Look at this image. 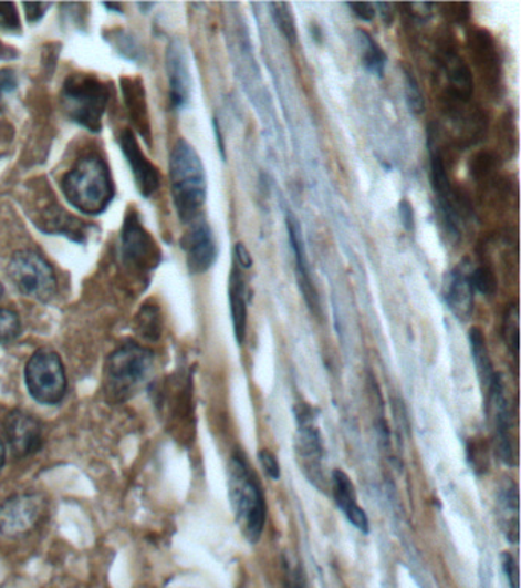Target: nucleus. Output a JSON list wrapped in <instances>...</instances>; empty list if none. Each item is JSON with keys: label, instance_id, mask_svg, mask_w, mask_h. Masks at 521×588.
Wrapping results in <instances>:
<instances>
[{"label": "nucleus", "instance_id": "obj_18", "mask_svg": "<svg viewBox=\"0 0 521 588\" xmlns=\"http://www.w3.org/2000/svg\"><path fill=\"white\" fill-rule=\"evenodd\" d=\"M296 450L302 460L304 472L311 479H322L323 445L320 432L306 414L300 415L299 437H296Z\"/></svg>", "mask_w": 521, "mask_h": 588}, {"label": "nucleus", "instance_id": "obj_42", "mask_svg": "<svg viewBox=\"0 0 521 588\" xmlns=\"http://www.w3.org/2000/svg\"><path fill=\"white\" fill-rule=\"evenodd\" d=\"M107 8H111V10H122V6L119 3H106Z\"/></svg>", "mask_w": 521, "mask_h": 588}, {"label": "nucleus", "instance_id": "obj_27", "mask_svg": "<svg viewBox=\"0 0 521 588\" xmlns=\"http://www.w3.org/2000/svg\"><path fill=\"white\" fill-rule=\"evenodd\" d=\"M471 282L475 290L487 298H492L497 293V278L491 268L477 267L471 270Z\"/></svg>", "mask_w": 521, "mask_h": 588}, {"label": "nucleus", "instance_id": "obj_38", "mask_svg": "<svg viewBox=\"0 0 521 588\" xmlns=\"http://www.w3.org/2000/svg\"><path fill=\"white\" fill-rule=\"evenodd\" d=\"M48 7H50L48 3H23V8H25L27 11V18L31 23L38 22V20L42 19Z\"/></svg>", "mask_w": 521, "mask_h": 588}, {"label": "nucleus", "instance_id": "obj_12", "mask_svg": "<svg viewBox=\"0 0 521 588\" xmlns=\"http://www.w3.org/2000/svg\"><path fill=\"white\" fill-rule=\"evenodd\" d=\"M3 432H6L8 445L18 458L31 457L42 447V430H40L39 422L27 412H10L3 422Z\"/></svg>", "mask_w": 521, "mask_h": 588}, {"label": "nucleus", "instance_id": "obj_21", "mask_svg": "<svg viewBox=\"0 0 521 588\" xmlns=\"http://www.w3.org/2000/svg\"><path fill=\"white\" fill-rule=\"evenodd\" d=\"M244 295H247V290H244L242 275L235 268L230 278V302L232 328H235V336L239 345H242L244 336H247L248 303Z\"/></svg>", "mask_w": 521, "mask_h": 588}, {"label": "nucleus", "instance_id": "obj_37", "mask_svg": "<svg viewBox=\"0 0 521 588\" xmlns=\"http://www.w3.org/2000/svg\"><path fill=\"white\" fill-rule=\"evenodd\" d=\"M235 258L236 261H238L239 267L244 268V270H248V268L252 267V256L250 254V250L247 249V246H244L243 243L236 244Z\"/></svg>", "mask_w": 521, "mask_h": 588}, {"label": "nucleus", "instance_id": "obj_26", "mask_svg": "<svg viewBox=\"0 0 521 588\" xmlns=\"http://www.w3.org/2000/svg\"><path fill=\"white\" fill-rule=\"evenodd\" d=\"M139 334L148 340H156L161 334V316L156 307H144L136 318Z\"/></svg>", "mask_w": 521, "mask_h": 588}, {"label": "nucleus", "instance_id": "obj_36", "mask_svg": "<svg viewBox=\"0 0 521 588\" xmlns=\"http://www.w3.org/2000/svg\"><path fill=\"white\" fill-rule=\"evenodd\" d=\"M15 75L13 71L10 70H0V102L6 97L7 94L15 90Z\"/></svg>", "mask_w": 521, "mask_h": 588}, {"label": "nucleus", "instance_id": "obj_3", "mask_svg": "<svg viewBox=\"0 0 521 588\" xmlns=\"http://www.w3.org/2000/svg\"><path fill=\"white\" fill-rule=\"evenodd\" d=\"M155 358L147 348L126 343L107 358L104 365V394L111 402H126L142 391L154 371Z\"/></svg>", "mask_w": 521, "mask_h": 588}, {"label": "nucleus", "instance_id": "obj_19", "mask_svg": "<svg viewBox=\"0 0 521 588\" xmlns=\"http://www.w3.org/2000/svg\"><path fill=\"white\" fill-rule=\"evenodd\" d=\"M332 489H334L336 506L343 512L344 517L354 524L356 529L367 534L368 518L366 512L358 506L355 486L348 475L344 474L343 471H334V474H332Z\"/></svg>", "mask_w": 521, "mask_h": 588}, {"label": "nucleus", "instance_id": "obj_6", "mask_svg": "<svg viewBox=\"0 0 521 588\" xmlns=\"http://www.w3.org/2000/svg\"><path fill=\"white\" fill-rule=\"evenodd\" d=\"M8 278L20 293L39 302H48L58 291V279L45 258L34 251L13 255L7 268Z\"/></svg>", "mask_w": 521, "mask_h": 588}, {"label": "nucleus", "instance_id": "obj_9", "mask_svg": "<svg viewBox=\"0 0 521 588\" xmlns=\"http://www.w3.org/2000/svg\"><path fill=\"white\" fill-rule=\"evenodd\" d=\"M123 259L134 270L150 271L158 266L161 254L150 235L144 230L136 215H127L122 234Z\"/></svg>", "mask_w": 521, "mask_h": 588}, {"label": "nucleus", "instance_id": "obj_40", "mask_svg": "<svg viewBox=\"0 0 521 588\" xmlns=\"http://www.w3.org/2000/svg\"><path fill=\"white\" fill-rule=\"evenodd\" d=\"M3 463H6V446H3L2 439H0V470H2Z\"/></svg>", "mask_w": 521, "mask_h": 588}, {"label": "nucleus", "instance_id": "obj_35", "mask_svg": "<svg viewBox=\"0 0 521 588\" xmlns=\"http://www.w3.org/2000/svg\"><path fill=\"white\" fill-rule=\"evenodd\" d=\"M399 218L403 226L406 227L407 231L415 229V212H413V206L407 199H403L398 206Z\"/></svg>", "mask_w": 521, "mask_h": 588}, {"label": "nucleus", "instance_id": "obj_20", "mask_svg": "<svg viewBox=\"0 0 521 588\" xmlns=\"http://www.w3.org/2000/svg\"><path fill=\"white\" fill-rule=\"evenodd\" d=\"M499 510L500 523H502L508 541L517 543L519 539V489L511 479L500 487Z\"/></svg>", "mask_w": 521, "mask_h": 588}, {"label": "nucleus", "instance_id": "obj_32", "mask_svg": "<svg viewBox=\"0 0 521 588\" xmlns=\"http://www.w3.org/2000/svg\"><path fill=\"white\" fill-rule=\"evenodd\" d=\"M502 564L509 587L519 588V564H517L514 556L511 554H503Z\"/></svg>", "mask_w": 521, "mask_h": 588}, {"label": "nucleus", "instance_id": "obj_8", "mask_svg": "<svg viewBox=\"0 0 521 588\" xmlns=\"http://www.w3.org/2000/svg\"><path fill=\"white\" fill-rule=\"evenodd\" d=\"M46 502L39 494H20L0 504V535L19 538L35 529L43 515Z\"/></svg>", "mask_w": 521, "mask_h": 588}, {"label": "nucleus", "instance_id": "obj_2", "mask_svg": "<svg viewBox=\"0 0 521 588\" xmlns=\"http://www.w3.org/2000/svg\"><path fill=\"white\" fill-rule=\"evenodd\" d=\"M62 187L71 206L86 215L102 214L114 198L110 167L97 155L79 159Z\"/></svg>", "mask_w": 521, "mask_h": 588}, {"label": "nucleus", "instance_id": "obj_33", "mask_svg": "<svg viewBox=\"0 0 521 588\" xmlns=\"http://www.w3.org/2000/svg\"><path fill=\"white\" fill-rule=\"evenodd\" d=\"M259 462L262 464L263 471L267 472L268 477L271 479L280 478V466L278 458H275L270 451H260Z\"/></svg>", "mask_w": 521, "mask_h": 588}, {"label": "nucleus", "instance_id": "obj_17", "mask_svg": "<svg viewBox=\"0 0 521 588\" xmlns=\"http://www.w3.org/2000/svg\"><path fill=\"white\" fill-rule=\"evenodd\" d=\"M122 149L124 155H126L132 172H134L136 186H138L139 192H142L143 196H146V198L147 196L154 195L155 192L158 190L159 183H161L159 172L154 164L148 162L146 155L139 149L134 134L129 131L123 132Z\"/></svg>", "mask_w": 521, "mask_h": 588}, {"label": "nucleus", "instance_id": "obj_11", "mask_svg": "<svg viewBox=\"0 0 521 588\" xmlns=\"http://www.w3.org/2000/svg\"><path fill=\"white\" fill-rule=\"evenodd\" d=\"M183 249L187 256L188 270L194 275L207 274L218 259L215 235L202 218L190 224V230L184 235Z\"/></svg>", "mask_w": 521, "mask_h": 588}, {"label": "nucleus", "instance_id": "obj_39", "mask_svg": "<svg viewBox=\"0 0 521 588\" xmlns=\"http://www.w3.org/2000/svg\"><path fill=\"white\" fill-rule=\"evenodd\" d=\"M393 3H375V8H379L381 16H383L384 22L387 23V25H390L393 22V18H395V13H393Z\"/></svg>", "mask_w": 521, "mask_h": 588}, {"label": "nucleus", "instance_id": "obj_22", "mask_svg": "<svg viewBox=\"0 0 521 588\" xmlns=\"http://www.w3.org/2000/svg\"><path fill=\"white\" fill-rule=\"evenodd\" d=\"M470 347L472 360H475V365L477 374H479L480 382L484 386V390H489V386L492 385L497 375L494 367H492L491 355H489L487 339L482 333L480 328H472L470 331Z\"/></svg>", "mask_w": 521, "mask_h": 588}, {"label": "nucleus", "instance_id": "obj_1", "mask_svg": "<svg viewBox=\"0 0 521 588\" xmlns=\"http://www.w3.org/2000/svg\"><path fill=\"white\" fill-rule=\"evenodd\" d=\"M170 182L180 221H196L207 202L206 167L200 162L198 152L186 140H178L171 151Z\"/></svg>", "mask_w": 521, "mask_h": 588}, {"label": "nucleus", "instance_id": "obj_14", "mask_svg": "<svg viewBox=\"0 0 521 588\" xmlns=\"http://www.w3.org/2000/svg\"><path fill=\"white\" fill-rule=\"evenodd\" d=\"M430 179L433 190L438 198L440 214L451 236H459L460 219L459 210L456 207L455 192L451 189L450 178H448L447 167H445L442 155L438 146L430 143Z\"/></svg>", "mask_w": 521, "mask_h": 588}, {"label": "nucleus", "instance_id": "obj_34", "mask_svg": "<svg viewBox=\"0 0 521 588\" xmlns=\"http://www.w3.org/2000/svg\"><path fill=\"white\" fill-rule=\"evenodd\" d=\"M347 7L351 8L352 11H354V14L360 20H363V22H371V20H374L375 18V3H368V2H352L347 3Z\"/></svg>", "mask_w": 521, "mask_h": 588}, {"label": "nucleus", "instance_id": "obj_5", "mask_svg": "<svg viewBox=\"0 0 521 588\" xmlns=\"http://www.w3.org/2000/svg\"><path fill=\"white\" fill-rule=\"evenodd\" d=\"M110 102V87L90 74H72L62 91V105L72 122L92 132L102 131V118Z\"/></svg>", "mask_w": 521, "mask_h": 588}, {"label": "nucleus", "instance_id": "obj_28", "mask_svg": "<svg viewBox=\"0 0 521 588\" xmlns=\"http://www.w3.org/2000/svg\"><path fill=\"white\" fill-rule=\"evenodd\" d=\"M406 100L407 106L415 115H420L425 111V99L418 80L411 71L406 70Z\"/></svg>", "mask_w": 521, "mask_h": 588}, {"label": "nucleus", "instance_id": "obj_29", "mask_svg": "<svg viewBox=\"0 0 521 588\" xmlns=\"http://www.w3.org/2000/svg\"><path fill=\"white\" fill-rule=\"evenodd\" d=\"M126 97L129 100L132 112L136 114L135 122L138 123L139 132L144 135L143 125L147 126V107L144 103V92L142 87L135 85H126Z\"/></svg>", "mask_w": 521, "mask_h": 588}, {"label": "nucleus", "instance_id": "obj_7", "mask_svg": "<svg viewBox=\"0 0 521 588\" xmlns=\"http://www.w3.org/2000/svg\"><path fill=\"white\" fill-rule=\"evenodd\" d=\"M28 391L35 402L43 405H58L66 394V375L62 359L50 350L35 351L25 368Z\"/></svg>", "mask_w": 521, "mask_h": 588}, {"label": "nucleus", "instance_id": "obj_4", "mask_svg": "<svg viewBox=\"0 0 521 588\" xmlns=\"http://www.w3.org/2000/svg\"><path fill=\"white\" fill-rule=\"evenodd\" d=\"M230 497L243 535L248 541L258 543L267 522L264 498L247 462L238 455L230 463Z\"/></svg>", "mask_w": 521, "mask_h": 588}, {"label": "nucleus", "instance_id": "obj_10", "mask_svg": "<svg viewBox=\"0 0 521 588\" xmlns=\"http://www.w3.org/2000/svg\"><path fill=\"white\" fill-rule=\"evenodd\" d=\"M488 395L489 408L492 411V422H494L497 454H499L503 463L512 466L517 460L515 440L514 435H512L511 410H509L500 375H497L492 385L489 386Z\"/></svg>", "mask_w": 521, "mask_h": 588}, {"label": "nucleus", "instance_id": "obj_16", "mask_svg": "<svg viewBox=\"0 0 521 588\" xmlns=\"http://www.w3.org/2000/svg\"><path fill=\"white\" fill-rule=\"evenodd\" d=\"M167 72L170 82L171 103L176 110H180L190 99V70H188L186 48L179 40L170 43L167 50Z\"/></svg>", "mask_w": 521, "mask_h": 588}, {"label": "nucleus", "instance_id": "obj_15", "mask_svg": "<svg viewBox=\"0 0 521 588\" xmlns=\"http://www.w3.org/2000/svg\"><path fill=\"white\" fill-rule=\"evenodd\" d=\"M444 301L459 321H468L475 308V287L471 282V268L459 266L445 276Z\"/></svg>", "mask_w": 521, "mask_h": 588}, {"label": "nucleus", "instance_id": "obj_23", "mask_svg": "<svg viewBox=\"0 0 521 588\" xmlns=\"http://www.w3.org/2000/svg\"><path fill=\"white\" fill-rule=\"evenodd\" d=\"M356 40H358L361 60H363L364 68L372 74L383 78L387 65V55L384 53L383 48L364 30L356 31Z\"/></svg>", "mask_w": 521, "mask_h": 588}, {"label": "nucleus", "instance_id": "obj_24", "mask_svg": "<svg viewBox=\"0 0 521 588\" xmlns=\"http://www.w3.org/2000/svg\"><path fill=\"white\" fill-rule=\"evenodd\" d=\"M272 20L278 25L280 33L283 38L294 45L299 33H296V25L294 14H292L291 6L286 2H272L270 3Z\"/></svg>", "mask_w": 521, "mask_h": 588}, {"label": "nucleus", "instance_id": "obj_25", "mask_svg": "<svg viewBox=\"0 0 521 588\" xmlns=\"http://www.w3.org/2000/svg\"><path fill=\"white\" fill-rule=\"evenodd\" d=\"M519 303H509L503 316L502 336L509 353L515 360L519 358Z\"/></svg>", "mask_w": 521, "mask_h": 588}, {"label": "nucleus", "instance_id": "obj_31", "mask_svg": "<svg viewBox=\"0 0 521 588\" xmlns=\"http://www.w3.org/2000/svg\"><path fill=\"white\" fill-rule=\"evenodd\" d=\"M0 28L7 30L19 28V18L13 3H0Z\"/></svg>", "mask_w": 521, "mask_h": 588}, {"label": "nucleus", "instance_id": "obj_30", "mask_svg": "<svg viewBox=\"0 0 521 588\" xmlns=\"http://www.w3.org/2000/svg\"><path fill=\"white\" fill-rule=\"evenodd\" d=\"M20 334L19 316L14 311L0 308V343L11 342Z\"/></svg>", "mask_w": 521, "mask_h": 588}, {"label": "nucleus", "instance_id": "obj_41", "mask_svg": "<svg viewBox=\"0 0 521 588\" xmlns=\"http://www.w3.org/2000/svg\"><path fill=\"white\" fill-rule=\"evenodd\" d=\"M215 126H216V130H218V137L220 138L219 126H218V122H216V120H215ZM219 146H220V152H222V157L226 158V152H223L222 142H219Z\"/></svg>", "mask_w": 521, "mask_h": 588}, {"label": "nucleus", "instance_id": "obj_13", "mask_svg": "<svg viewBox=\"0 0 521 588\" xmlns=\"http://www.w3.org/2000/svg\"><path fill=\"white\" fill-rule=\"evenodd\" d=\"M288 235H290L291 249L294 251L295 258V276L299 282L300 291H302L304 302L312 311V314L320 316L322 307H320L319 291L312 281L310 262H308L306 247H304L302 226L299 219L295 218L291 212L286 214Z\"/></svg>", "mask_w": 521, "mask_h": 588}, {"label": "nucleus", "instance_id": "obj_43", "mask_svg": "<svg viewBox=\"0 0 521 588\" xmlns=\"http://www.w3.org/2000/svg\"><path fill=\"white\" fill-rule=\"evenodd\" d=\"M2 295H3V288L2 286H0V298H2Z\"/></svg>", "mask_w": 521, "mask_h": 588}]
</instances>
